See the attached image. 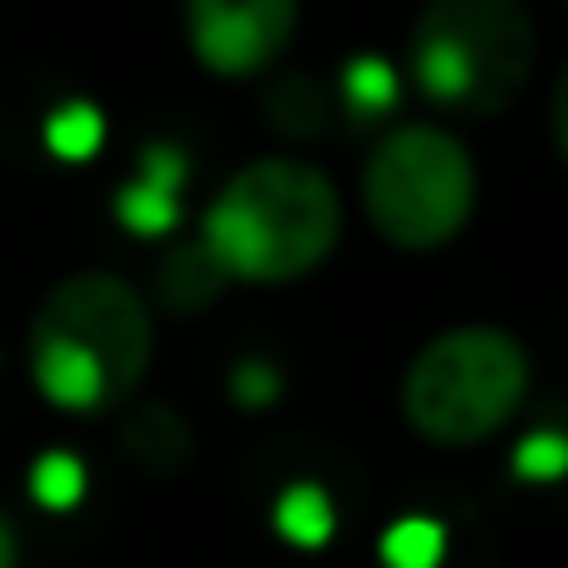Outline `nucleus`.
<instances>
[{"label":"nucleus","mask_w":568,"mask_h":568,"mask_svg":"<svg viewBox=\"0 0 568 568\" xmlns=\"http://www.w3.org/2000/svg\"><path fill=\"white\" fill-rule=\"evenodd\" d=\"M155 359V310L116 271L61 276L28 321V376L61 414L122 408Z\"/></svg>","instance_id":"f257e3e1"},{"label":"nucleus","mask_w":568,"mask_h":568,"mask_svg":"<svg viewBox=\"0 0 568 568\" xmlns=\"http://www.w3.org/2000/svg\"><path fill=\"white\" fill-rule=\"evenodd\" d=\"M343 237L337 183L293 155H265L237 166L204 204L199 248L221 282L282 287L332 260Z\"/></svg>","instance_id":"f03ea898"},{"label":"nucleus","mask_w":568,"mask_h":568,"mask_svg":"<svg viewBox=\"0 0 568 568\" xmlns=\"http://www.w3.org/2000/svg\"><path fill=\"white\" fill-rule=\"evenodd\" d=\"M403 419L430 447H480L514 425L530 397V348L503 326H453L403 371Z\"/></svg>","instance_id":"7ed1b4c3"},{"label":"nucleus","mask_w":568,"mask_h":568,"mask_svg":"<svg viewBox=\"0 0 568 568\" xmlns=\"http://www.w3.org/2000/svg\"><path fill=\"white\" fill-rule=\"evenodd\" d=\"M408 61L436 105L503 116L536 78V17L525 0H425Z\"/></svg>","instance_id":"20e7f679"},{"label":"nucleus","mask_w":568,"mask_h":568,"mask_svg":"<svg viewBox=\"0 0 568 568\" xmlns=\"http://www.w3.org/2000/svg\"><path fill=\"white\" fill-rule=\"evenodd\" d=\"M359 189H365L371 226L392 248L430 254L469 226L480 172L458 133L436 122H408V128H392L371 150Z\"/></svg>","instance_id":"39448f33"},{"label":"nucleus","mask_w":568,"mask_h":568,"mask_svg":"<svg viewBox=\"0 0 568 568\" xmlns=\"http://www.w3.org/2000/svg\"><path fill=\"white\" fill-rule=\"evenodd\" d=\"M193 61L215 78H254L298 33V0H183Z\"/></svg>","instance_id":"423d86ee"},{"label":"nucleus","mask_w":568,"mask_h":568,"mask_svg":"<svg viewBox=\"0 0 568 568\" xmlns=\"http://www.w3.org/2000/svg\"><path fill=\"white\" fill-rule=\"evenodd\" d=\"M122 447L133 464L155 469V475H172L178 464H189V425L178 408L166 403H144V408H128L122 414Z\"/></svg>","instance_id":"0eeeda50"},{"label":"nucleus","mask_w":568,"mask_h":568,"mask_svg":"<svg viewBox=\"0 0 568 568\" xmlns=\"http://www.w3.org/2000/svg\"><path fill=\"white\" fill-rule=\"evenodd\" d=\"M178 155L172 150H155L150 161H144V172L122 189L116 199V210L128 215V226L133 232H166L172 221H178Z\"/></svg>","instance_id":"6e6552de"},{"label":"nucleus","mask_w":568,"mask_h":568,"mask_svg":"<svg viewBox=\"0 0 568 568\" xmlns=\"http://www.w3.org/2000/svg\"><path fill=\"white\" fill-rule=\"evenodd\" d=\"M282 530H287V541H298V547H321L326 536H332V508H326V497L321 491H293L287 503H282Z\"/></svg>","instance_id":"1a4fd4ad"},{"label":"nucleus","mask_w":568,"mask_h":568,"mask_svg":"<svg viewBox=\"0 0 568 568\" xmlns=\"http://www.w3.org/2000/svg\"><path fill=\"white\" fill-rule=\"evenodd\" d=\"M386 564L392 568H430L436 564V530L419 525V519L397 525V530L386 536Z\"/></svg>","instance_id":"9d476101"},{"label":"nucleus","mask_w":568,"mask_h":568,"mask_svg":"<svg viewBox=\"0 0 568 568\" xmlns=\"http://www.w3.org/2000/svg\"><path fill=\"white\" fill-rule=\"evenodd\" d=\"M33 491H39V503H50V508H72L78 491H83V469H78L72 458H44V464L33 469Z\"/></svg>","instance_id":"9b49d317"},{"label":"nucleus","mask_w":568,"mask_h":568,"mask_svg":"<svg viewBox=\"0 0 568 568\" xmlns=\"http://www.w3.org/2000/svg\"><path fill=\"white\" fill-rule=\"evenodd\" d=\"M552 139H558V150H564V161H568V61H564V72H558V83H552Z\"/></svg>","instance_id":"f8f14e48"},{"label":"nucleus","mask_w":568,"mask_h":568,"mask_svg":"<svg viewBox=\"0 0 568 568\" xmlns=\"http://www.w3.org/2000/svg\"><path fill=\"white\" fill-rule=\"evenodd\" d=\"M0 568H17V530L6 514H0Z\"/></svg>","instance_id":"ddd939ff"}]
</instances>
